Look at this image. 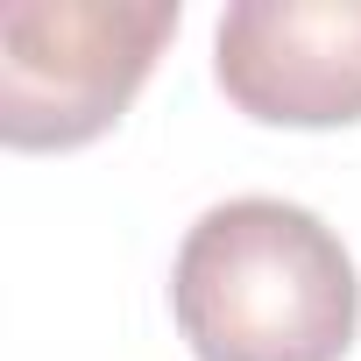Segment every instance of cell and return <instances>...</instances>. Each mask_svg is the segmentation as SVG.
<instances>
[{
	"instance_id": "3",
	"label": "cell",
	"mask_w": 361,
	"mask_h": 361,
	"mask_svg": "<svg viewBox=\"0 0 361 361\" xmlns=\"http://www.w3.org/2000/svg\"><path fill=\"white\" fill-rule=\"evenodd\" d=\"M220 92L269 128L361 121V0H241L213 36Z\"/></svg>"
},
{
	"instance_id": "2",
	"label": "cell",
	"mask_w": 361,
	"mask_h": 361,
	"mask_svg": "<svg viewBox=\"0 0 361 361\" xmlns=\"http://www.w3.org/2000/svg\"><path fill=\"white\" fill-rule=\"evenodd\" d=\"M170 36L177 0H8L0 8V142H99L128 114Z\"/></svg>"
},
{
	"instance_id": "1",
	"label": "cell",
	"mask_w": 361,
	"mask_h": 361,
	"mask_svg": "<svg viewBox=\"0 0 361 361\" xmlns=\"http://www.w3.org/2000/svg\"><path fill=\"white\" fill-rule=\"evenodd\" d=\"M170 312L199 361H340L361 326V276L319 213L227 199L177 248Z\"/></svg>"
}]
</instances>
